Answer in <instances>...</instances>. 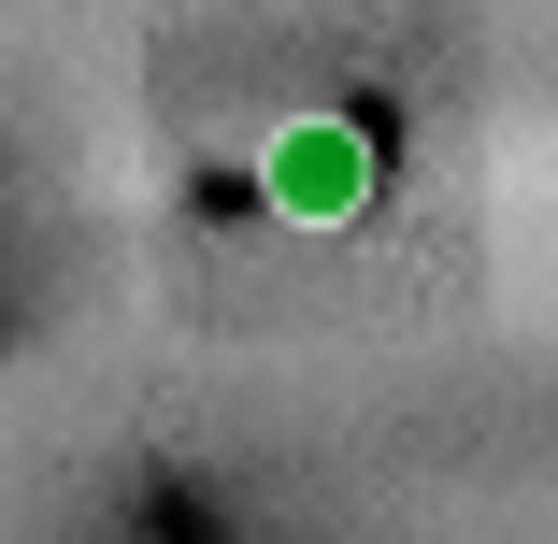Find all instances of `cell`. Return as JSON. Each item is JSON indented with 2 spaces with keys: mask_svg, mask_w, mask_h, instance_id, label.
Returning a JSON list of instances; mask_svg holds the SVG:
<instances>
[{
  "mask_svg": "<svg viewBox=\"0 0 558 544\" xmlns=\"http://www.w3.org/2000/svg\"><path fill=\"white\" fill-rule=\"evenodd\" d=\"M258 201L287 215V230H344V215L373 201V144H359L344 116H301V130H272V158H258Z\"/></svg>",
  "mask_w": 558,
  "mask_h": 544,
  "instance_id": "1",
  "label": "cell"
}]
</instances>
